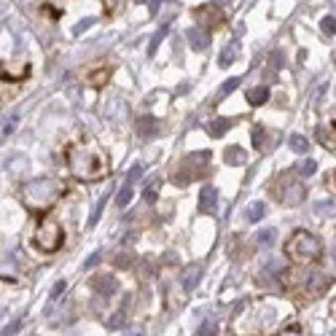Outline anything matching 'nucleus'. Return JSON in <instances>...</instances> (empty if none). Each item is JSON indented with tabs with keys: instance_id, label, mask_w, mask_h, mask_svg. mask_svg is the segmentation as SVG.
<instances>
[{
	"instance_id": "28",
	"label": "nucleus",
	"mask_w": 336,
	"mask_h": 336,
	"mask_svg": "<svg viewBox=\"0 0 336 336\" xmlns=\"http://www.w3.org/2000/svg\"><path fill=\"white\" fill-rule=\"evenodd\" d=\"M62 291H65V282H62V280H59V282H57V285H54V288H51L49 299H51V301H57V299H59V296H62Z\"/></svg>"
},
{
	"instance_id": "16",
	"label": "nucleus",
	"mask_w": 336,
	"mask_h": 336,
	"mask_svg": "<svg viewBox=\"0 0 336 336\" xmlns=\"http://www.w3.org/2000/svg\"><path fill=\"white\" fill-rule=\"evenodd\" d=\"M307 146H309V143H307L304 135H291V148L296 151V154H304Z\"/></svg>"
},
{
	"instance_id": "33",
	"label": "nucleus",
	"mask_w": 336,
	"mask_h": 336,
	"mask_svg": "<svg viewBox=\"0 0 336 336\" xmlns=\"http://www.w3.org/2000/svg\"><path fill=\"white\" fill-rule=\"evenodd\" d=\"M277 336H301V331H299V328L293 326V328H285V331H280Z\"/></svg>"
},
{
	"instance_id": "29",
	"label": "nucleus",
	"mask_w": 336,
	"mask_h": 336,
	"mask_svg": "<svg viewBox=\"0 0 336 336\" xmlns=\"http://www.w3.org/2000/svg\"><path fill=\"white\" fill-rule=\"evenodd\" d=\"M19 328H22V320H14L8 328H3V336H14V334L19 331Z\"/></svg>"
},
{
	"instance_id": "30",
	"label": "nucleus",
	"mask_w": 336,
	"mask_h": 336,
	"mask_svg": "<svg viewBox=\"0 0 336 336\" xmlns=\"http://www.w3.org/2000/svg\"><path fill=\"white\" fill-rule=\"evenodd\" d=\"M16 121H19V118L14 116V118H8V124H5V127H3V137H8L11 135V132H14V127H16Z\"/></svg>"
},
{
	"instance_id": "8",
	"label": "nucleus",
	"mask_w": 336,
	"mask_h": 336,
	"mask_svg": "<svg viewBox=\"0 0 336 336\" xmlns=\"http://www.w3.org/2000/svg\"><path fill=\"white\" fill-rule=\"evenodd\" d=\"M188 43H191V49H196V51H205L207 46H210V35L205 30H196V27H191L188 32Z\"/></svg>"
},
{
	"instance_id": "12",
	"label": "nucleus",
	"mask_w": 336,
	"mask_h": 336,
	"mask_svg": "<svg viewBox=\"0 0 336 336\" xmlns=\"http://www.w3.org/2000/svg\"><path fill=\"white\" fill-rule=\"evenodd\" d=\"M237 49H240V41H232L226 46V49H223V54L218 57V65L221 68H229V65L234 62V54H237Z\"/></svg>"
},
{
	"instance_id": "18",
	"label": "nucleus",
	"mask_w": 336,
	"mask_h": 336,
	"mask_svg": "<svg viewBox=\"0 0 336 336\" xmlns=\"http://www.w3.org/2000/svg\"><path fill=\"white\" fill-rule=\"evenodd\" d=\"M137 129H140V135H151V132H156V121L151 116H146V118H140Z\"/></svg>"
},
{
	"instance_id": "14",
	"label": "nucleus",
	"mask_w": 336,
	"mask_h": 336,
	"mask_svg": "<svg viewBox=\"0 0 336 336\" xmlns=\"http://www.w3.org/2000/svg\"><path fill=\"white\" fill-rule=\"evenodd\" d=\"M263 213H266V205H263V202H253L250 210H248V221L250 223H258L263 218Z\"/></svg>"
},
{
	"instance_id": "17",
	"label": "nucleus",
	"mask_w": 336,
	"mask_h": 336,
	"mask_svg": "<svg viewBox=\"0 0 336 336\" xmlns=\"http://www.w3.org/2000/svg\"><path fill=\"white\" fill-rule=\"evenodd\" d=\"M240 84H242V76H234V78H229V81H226V84H223V86H221V97L232 94V91H234L237 86H240Z\"/></svg>"
},
{
	"instance_id": "26",
	"label": "nucleus",
	"mask_w": 336,
	"mask_h": 336,
	"mask_svg": "<svg viewBox=\"0 0 336 336\" xmlns=\"http://www.w3.org/2000/svg\"><path fill=\"white\" fill-rule=\"evenodd\" d=\"M105 202H108V196H102V199H100V205H97L94 215H91V218H89V226H94V223L100 221V215H102V207H105Z\"/></svg>"
},
{
	"instance_id": "1",
	"label": "nucleus",
	"mask_w": 336,
	"mask_h": 336,
	"mask_svg": "<svg viewBox=\"0 0 336 336\" xmlns=\"http://www.w3.org/2000/svg\"><path fill=\"white\" fill-rule=\"evenodd\" d=\"M65 159H68V169L70 175L78 180H100L108 175V156L105 151L97 146L94 140H81V143H70L65 151Z\"/></svg>"
},
{
	"instance_id": "6",
	"label": "nucleus",
	"mask_w": 336,
	"mask_h": 336,
	"mask_svg": "<svg viewBox=\"0 0 336 336\" xmlns=\"http://www.w3.org/2000/svg\"><path fill=\"white\" fill-rule=\"evenodd\" d=\"M91 288H94L100 296H113L118 285H116V277H113V274H97V277L91 280Z\"/></svg>"
},
{
	"instance_id": "27",
	"label": "nucleus",
	"mask_w": 336,
	"mask_h": 336,
	"mask_svg": "<svg viewBox=\"0 0 336 336\" xmlns=\"http://www.w3.org/2000/svg\"><path fill=\"white\" fill-rule=\"evenodd\" d=\"M213 334H215V323L205 320V323H202V328H199V336H213Z\"/></svg>"
},
{
	"instance_id": "19",
	"label": "nucleus",
	"mask_w": 336,
	"mask_h": 336,
	"mask_svg": "<svg viewBox=\"0 0 336 336\" xmlns=\"http://www.w3.org/2000/svg\"><path fill=\"white\" fill-rule=\"evenodd\" d=\"M299 172L304 175V177L315 175V172H318V162H312V159H304V162L299 164Z\"/></svg>"
},
{
	"instance_id": "2",
	"label": "nucleus",
	"mask_w": 336,
	"mask_h": 336,
	"mask_svg": "<svg viewBox=\"0 0 336 336\" xmlns=\"http://www.w3.org/2000/svg\"><path fill=\"white\" fill-rule=\"evenodd\" d=\"M320 250H323L320 240L312 232H304V229H296V232L288 237V242H285V255L293 263H301V266L318 261Z\"/></svg>"
},
{
	"instance_id": "7",
	"label": "nucleus",
	"mask_w": 336,
	"mask_h": 336,
	"mask_svg": "<svg viewBox=\"0 0 336 336\" xmlns=\"http://www.w3.org/2000/svg\"><path fill=\"white\" fill-rule=\"evenodd\" d=\"M215 202H218V191H215V186H205L199 191V210L202 213H213Z\"/></svg>"
},
{
	"instance_id": "4",
	"label": "nucleus",
	"mask_w": 336,
	"mask_h": 336,
	"mask_svg": "<svg viewBox=\"0 0 336 336\" xmlns=\"http://www.w3.org/2000/svg\"><path fill=\"white\" fill-rule=\"evenodd\" d=\"M62 242H65V232L59 229V223L51 221V218H43L38 223L35 234H32V245L41 250V253H54V250H59Z\"/></svg>"
},
{
	"instance_id": "24",
	"label": "nucleus",
	"mask_w": 336,
	"mask_h": 336,
	"mask_svg": "<svg viewBox=\"0 0 336 336\" xmlns=\"http://www.w3.org/2000/svg\"><path fill=\"white\" fill-rule=\"evenodd\" d=\"M263 140H266V135L261 132V127H253V146L261 151L263 148Z\"/></svg>"
},
{
	"instance_id": "15",
	"label": "nucleus",
	"mask_w": 336,
	"mask_h": 336,
	"mask_svg": "<svg viewBox=\"0 0 336 336\" xmlns=\"http://www.w3.org/2000/svg\"><path fill=\"white\" fill-rule=\"evenodd\" d=\"M159 186H162V183H159V177H154V180H151L148 186H146V191H143V199H146L148 205L156 199V194H159Z\"/></svg>"
},
{
	"instance_id": "31",
	"label": "nucleus",
	"mask_w": 336,
	"mask_h": 336,
	"mask_svg": "<svg viewBox=\"0 0 336 336\" xmlns=\"http://www.w3.org/2000/svg\"><path fill=\"white\" fill-rule=\"evenodd\" d=\"M89 27H91V19H84V22H78V24H76V30H73V32H76V35H81V32H84V30H89Z\"/></svg>"
},
{
	"instance_id": "22",
	"label": "nucleus",
	"mask_w": 336,
	"mask_h": 336,
	"mask_svg": "<svg viewBox=\"0 0 336 336\" xmlns=\"http://www.w3.org/2000/svg\"><path fill=\"white\" fill-rule=\"evenodd\" d=\"M164 32H167V27H162L154 38H151V43H148V54H151V57L156 54V49H159V43H162V35H164Z\"/></svg>"
},
{
	"instance_id": "3",
	"label": "nucleus",
	"mask_w": 336,
	"mask_h": 336,
	"mask_svg": "<svg viewBox=\"0 0 336 336\" xmlns=\"http://www.w3.org/2000/svg\"><path fill=\"white\" fill-rule=\"evenodd\" d=\"M65 194V186L57 180H35L24 188V202L30 210H46L51 207L59 196Z\"/></svg>"
},
{
	"instance_id": "23",
	"label": "nucleus",
	"mask_w": 336,
	"mask_h": 336,
	"mask_svg": "<svg viewBox=\"0 0 336 336\" xmlns=\"http://www.w3.org/2000/svg\"><path fill=\"white\" fill-rule=\"evenodd\" d=\"M223 159H226V164H234L237 159H245V154H242L240 148H229V151H226V156H223Z\"/></svg>"
},
{
	"instance_id": "32",
	"label": "nucleus",
	"mask_w": 336,
	"mask_h": 336,
	"mask_svg": "<svg viewBox=\"0 0 336 336\" xmlns=\"http://www.w3.org/2000/svg\"><path fill=\"white\" fill-rule=\"evenodd\" d=\"M100 258H102V255H100V253H94V255H91V258H89L86 263H84V269H91V266H97V263H100Z\"/></svg>"
},
{
	"instance_id": "9",
	"label": "nucleus",
	"mask_w": 336,
	"mask_h": 336,
	"mask_svg": "<svg viewBox=\"0 0 336 336\" xmlns=\"http://www.w3.org/2000/svg\"><path fill=\"white\" fill-rule=\"evenodd\" d=\"M27 76H30V65L27 62H22L19 68H8V65L3 68V78H5V81H22V78H27Z\"/></svg>"
},
{
	"instance_id": "25",
	"label": "nucleus",
	"mask_w": 336,
	"mask_h": 336,
	"mask_svg": "<svg viewBox=\"0 0 336 336\" xmlns=\"http://www.w3.org/2000/svg\"><path fill=\"white\" fill-rule=\"evenodd\" d=\"M226 129H229V121H223V118H221V124H218V121H215V124H210V135H215V137H218V135H223Z\"/></svg>"
},
{
	"instance_id": "13",
	"label": "nucleus",
	"mask_w": 336,
	"mask_h": 336,
	"mask_svg": "<svg viewBox=\"0 0 336 336\" xmlns=\"http://www.w3.org/2000/svg\"><path fill=\"white\" fill-rule=\"evenodd\" d=\"M108 76H110V68L91 70V73H89V84H91V86H105V84H108Z\"/></svg>"
},
{
	"instance_id": "34",
	"label": "nucleus",
	"mask_w": 336,
	"mask_h": 336,
	"mask_svg": "<svg viewBox=\"0 0 336 336\" xmlns=\"http://www.w3.org/2000/svg\"><path fill=\"white\" fill-rule=\"evenodd\" d=\"M221 3H223V0H221Z\"/></svg>"
},
{
	"instance_id": "21",
	"label": "nucleus",
	"mask_w": 336,
	"mask_h": 336,
	"mask_svg": "<svg viewBox=\"0 0 336 336\" xmlns=\"http://www.w3.org/2000/svg\"><path fill=\"white\" fill-rule=\"evenodd\" d=\"M320 30L326 32V35H336V16H326V19H323Z\"/></svg>"
},
{
	"instance_id": "20",
	"label": "nucleus",
	"mask_w": 336,
	"mask_h": 336,
	"mask_svg": "<svg viewBox=\"0 0 336 336\" xmlns=\"http://www.w3.org/2000/svg\"><path fill=\"white\" fill-rule=\"evenodd\" d=\"M277 240V232H274V229H263V232H258V242L261 245H272V242Z\"/></svg>"
},
{
	"instance_id": "11",
	"label": "nucleus",
	"mask_w": 336,
	"mask_h": 336,
	"mask_svg": "<svg viewBox=\"0 0 336 336\" xmlns=\"http://www.w3.org/2000/svg\"><path fill=\"white\" fill-rule=\"evenodd\" d=\"M266 100H269V89L266 86H255V89L248 91V102L253 105V108H258V105H263Z\"/></svg>"
},
{
	"instance_id": "5",
	"label": "nucleus",
	"mask_w": 336,
	"mask_h": 336,
	"mask_svg": "<svg viewBox=\"0 0 336 336\" xmlns=\"http://www.w3.org/2000/svg\"><path fill=\"white\" fill-rule=\"evenodd\" d=\"M143 177V164H135V167L127 172V180H124V186L121 191H118V196H116V205L118 207H127L129 202H132V194H135V183Z\"/></svg>"
},
{
	"instance_id": "10",
	"label": "nucleus",
	"mask_w": 336,
	"mask_h": 336,
	"mask_svg": "<svg viewBox=\"0 0 336 336\" xmlns=\"http://www.w3.org/2000/svg\"><path fill=\"white\" fill-rule=\"evenodd\" d=\"M199 280H202V266H191L188 272H186V277H183V288H186L188 293H191V291H196Z\"/></svg>"
}]
</instances>
